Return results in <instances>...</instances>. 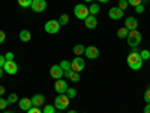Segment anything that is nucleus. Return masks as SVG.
I'll list each match as a JSON object with an SVG mask.
<instances>
[{
	"label": "nucleus",
	"mask_w": 150,
	"mask_h": 113,
	"mask_svg": "<svg viewBox=\"0 0 150 113\" xmlns=\"http://www.w3.org/2000/svg\"><path fill=\"white\" fill-rule=\"evenodd\" d=\"M30 8H32L33 12H36V14H41V12H44L47 9V2L45 0H33Z\"/></svg>",
	"instance_id": "8"
},
{
	"label": "nucleus",
	"mask_w": 150,
	"mask_h": 113,
	"mask_svg": "<svg viewBox=\"0 0 150 113\" xmlns=\"http://www.w3.org/2000/svg\"><path fill=\"white\" fill-rule=\"evenodd\" d=\"M84 26H86L87 29H95V27L98 26V20H96V17H95V15H89V17L84 20Z\"/></svg>",
	"instance_id": "16"
},
{
	"label": "nucleus",
	"mask_w": 150,
	"mask_h": 113,
	"mask_svg": "<svg viewBox=\"0 0 150 113\" xmlns=\"http://www.w3.org/2000/svg\"><path fill=\"white\" fill-rule=\"evenodd\" d=\"M2 75H3V68H0V79H2Z\"/></svg>",
	"instance_id": "41"
},
{
	"label": "nucleus",
	"mask_w": 150,
	"mask_h": 113,
	"mask_svg": "<svg viewBox=\"0 0 150 113\" xmlns=\"http://www.w3.org/2000/svg\"><path fill=\"white\" fill-rule=\"evenodd\" d=\"M18 106H20V109H21V110L27 112L29 109H32V107H33V104H32V98H21L20 101H18Z\"/></svg>",
	"instance_id": "15"
},
{
	"label": "nucleus",
	"mask_w": 150,
	"mask_h": 113,
	"mask_svg": "<svg viewBox=\"0 0 150 113\" xmlns=\"http://www.w3.org/2000/svg\"><path fill=\"white\" fill-rule=\"evenodd\" d=\"M42 113H56V107L54 106H44Z\"/></svg>",
	"instance_id": "27"
},
{
	"label": "nucleus",
	"mask_w": 150,
	"mask_h": 113,
	"mask_svg": "<svg viewBox=\"0 0 150 113\" xmlns=\"http://www.w3.org/2000/svg\"><path fill=\"white\" fill-rule=\"evenodd\" d=\"M60 23H59V20H50V21H47L45 23V26H44V29H45V32L47 33H50V35H54V33H57L59 30H60Z\"/></svg>",
	"instance_id": "5"
},
{
	"label": "nucleus",
	"mask_w": 150,
	"mask_h": 113,
	"mask_svg": "<svg viewBox=\"0 0 150 113\" xmlns=\"http://www.w3.org/2000/svg\"><path fill=\"white\" fill-rule=\"evenodd\" d=\"M5 39H6V33H5L3 30H0V44H3Z\"/></svg>",
	"instance_id": "35"
},
{
	"label": "nucleus",
	"mask_w": 150,
	"mask_h": 113,
	"mask_svg": "<svg viewBox=\"0 0 150 113\" xmlns=\"http://www.w3.org/2000/svg\"><path fill=\"white\" fill-rule=\"evenodd\" d=\"M72 51H74L75 56H81V54H84V51H86V47H84L83 44H77V45H74Z\"/></svg>",
	"instance_id": "18"
},
{
	"label": "nucleus",
	"mask_w": 150,
	"mask_h": 113,
	"mask_svg": "<svg viewBox=\"0 0 150 113\" xmlns=\"http://www.w3.org/2000/svg\"><path fill=\"white\" fill-rule=\"evenodd\" d=\"M123 12L125 11H122L119 6H116V8H111L108 11V15H110L111 20H122L123 18Z\"/></svg>",
	"instance_id": "11"
},
{
	"label": "nucleus",
	"mask_w": 150,
	"mask_h": 113,
	"mask_svg": "<svg viewBox=\"0 0 150 113\" xmlns=\"http://www.w3.org/2000/svg\"><path fill=\"white\" fill-rule=\"evenodd\" d=\"M56 113H62V112H56Z\"/></svg>",
	"instance_id": "46"
},
{
	"label": "nucleus",
	"mask_w": 150,
	"mask_h": 113,
	"mask_svg": "<svg viewBox=\"0 0 150 113\" xmlns=\"http://www.w3.org/2000/svg\"><path fill=\"white\" fill-rule=\"evenodd\" d=\"M84 54L87 56V59H98L99 57V48L98 47H95V45H89L86 48V51H84Z\"/></svg>",
	"instance_id": "10"
},
{
	"label": "nucleus",
	"mask_w": 150,
	"mask_h": 113,
	"mask_svg": "<svg viewBox=\"0 0 150 113\" xmlns=\"http://www.w3.org/2000/svg\"><path fill=\"white\" fill-rule=\"evenodd\" d=\"M143 2H149V0H143Z\"/></svg>",
	"instance_id": "45"
},
{
	"label": "nucleus",
	"mask_w": 150,
	"mask_h": 113,
	"mask_svg": "<svg viewBox=\"0 0 150 113\" xmlns=\"http://www.w3.org/2000/svg\"><path fill=\"white\" fill-rule=\"evenodd\" d=\"M69 89V86H68V82H65L63 79H59V80H56V83H54V91L59 94V95H62V94H66V91Z\"/></svg>",
	"instance_id": "7"
},
{
	"label": "nucleus",
	"mask_w": 150,
	"mask_h": 113,
	"mask_svg": "<svg viewBox=\"0 0 150 113\" xmlns=\"http://www.w3.org/2000/svg\"><path fill=\"white\" fill-rule=\"evenodd\" d=\"M5 64H6V59H5V56L0 54V68H3V67H5Z\"/></svg>",
	"instance_id": "37"
},
{
	"label": "nucleus",
	"mask_w": 150,
	"mask_h": 113,
	"mask_svg": "<svg viewBox=\"0 0 150 113\" xmlns=\"http://www.w3.org/2000/svg\"><path fill=\"white\" fill-rule=\"evenodd\" d=\"M71 82H74V83H77V82H80L81 80V77H80V72H75V71H71V74H69V77H68Z\"/></svg>",
	"instance_id": "20"
},
{
	"label": "nucleus",
	"mask_w": 150,
	"mask_h": 113,
	"mask_svg": "<svg viewBox=\"0 0 150 113\" xmlns=\"http://www.w3.org/2000/svg\"><path fill=\"white\" fill-rule=\"evenodd\" d=\"M84 2H87V3H92V2H93V0H84Z\"/></svg>",
	"instance_id": "43"
},
{
	"label": "nucleus",
	"mask_w": 150,
	"mask_h": 113,
	"mask_svg": "<svg viewBox=\"0 0 150 113\" xmlns=\"http://www.w3.org/2000/svg\"><path fill=\"white\" fill-rule=\"evenodd\" d=\"M128 33H129V30H128L126 27H120V29L117 30V38H119V39H126Z\"/></svg>",
	"instance_id": "19"
},
{
	"label": "nucleus",
	"mask_w": 150,
	"mask_h": 113,
	"mask_svg": "<svg viewBox=\"0 0 150 113\" xmlns=\"http://www.w3.org/2000/svg\"><path fill=\"white\" fill-rule=\"evenodd\" d=\"M3 113H12V112H3Z\"/></svg>",
	"instance_id": "44"
},
{
	"label": "nucleus",
	"mask_w": 150,
	"mask_h": 113,
	"mask_svg": "<svg viewBox=\"0 0 150 113\" xmlns=\"http://www.w3.org/2000/svg\"><path fill=\"white\" fill-rule=\"evenodd\" d=\"M98 2H99V3H108L110 0H98Z\"/></svg>",
	"instance_id": "40"
},
{
	"label": "nucleus",
	"mask_w": 150,
	"mask_h": 113,
	"mask_svg": "<svg viewBox=\"0 0 150 113\" xmlns=\"http://www.w3.org/2000/svg\"><path fill=\"white\" fill-rule=\"evenodd\" d=\"M20 39H21L23 42H29V41L32 39V33H30L29 30H26V29H23V30L20 32Z\"/></svg>",
	"instance_id": "17"
},
{
	"label": "nucleus",
	"mask_w": 150,
	"mask_h": 113,
	"mask_svg": "<svg viewBox=\"0 0 150 113\" xmlns=\"http://www.w3.org/2000/svg\"><path fill=\"white\" fill-rule=\"evenodd\" d=\"M5 59H6V60H14V53H12V51H8V53L5 54Z\"/></svg>",
	"instance_id": "34"
},
{
	"label": "nucleus",
	"mask_w": 150,
	"mask_h": 113,
	"mask_svg": "<svg viewBox=\"0 0 150 113\" xmlns=\"http://www.w3.org/2000/svg\"><path fill=\"white\" fill-rule=\"evenodd\" d=\"M119 8L122 9V11H125L128 8V0H119Z\"/></svg>",
	"instance_id": "30"
},
{
	"label": "nucleus",
	"mask_w": 150,
	"mask_h": 113,
	"mask_svg": "<svg viewBox=\"0 0 150 113\" xmlns=\"http://www.w3.org/2000/svg\"><path fill=\"white\" fill-rule=\"evenodd\" d=\"M50 75H51L54 80L63 79V69L60 68V65H53L51 69H50Z\"/></svg>",
	"instance_id": "12"
},
{
	"label": "nucleus",
	"mask_w": 150,
	"mask_h": 113,
	"mask_svg": "<svg viewBox=\"0 0 150 113\" xmlns=\"http://www.w3.org/2000/svg\"><path fill=\"white\" fill-rule=\"evenodd\" d=\"M3 71L9 75H14L18 72V65L15 64V60H6V64L3 67Z\"/></svg>",
	"instance_id": "9"
},
{
	"label": "nucleus",
	"mask_w": 150,
	"mask_h": 113,
	"mask_svg": "<svg viewBox=\"0 0 150 113\" xmlns=\"http://www.w3.org/2000/svg\"><path fill=\"white\" fill-rule=\"evenodd\" d=\"M135 11L138 12V14H143V12H144V6H143V3L138 5V6H135Z\"/></svg>",
	"instance_id": "36"
},
{
	"label": "nucleus",
	"mask_w": 150,
	"mask_h": 113,
	"mask_svg": "<svg viewBox=\"0 0 150 113\" xmlns=\"http://www.w3.org/2000/svg\"><path fill=\"white\" fill-rule=\"evenodd\" d=\"M59 65H60V68H62V69H63V72H65V71H68V69H72V68H71V62H69V60H62Z\"/></svg>",
	"instance_id": "23"
},
{
	"label": "nucleus",
	"mask_w": 150,
	"mask_h": 113,
	"mask_svg": "<svg viewBox=\"0 0 150 113\" xmlns=\"http://www.w3.org/2000/svg\"><path fill=\"white\" fill-rule=\"evenodd\" d=\"M6 99H8V103H9V104H15L17 101H20L17 94H9V97H8Z\"/></svg>",
	"instance_id": "24"
},
{
	"label": "nucleus",
	"mask_w": 150,
	"mask_h": 113,
	"mask_svg": "<svg viewBox=\"0 0 150 113\" xmlns=\"http://www.w3.org/2000/svg\"><path fill=\"white\" fill-rule=\"evenodd\" d=\"M144 113H150V104L149 103H146V106H144Z\"/></svg>",
	"instance_id": "38"
},
{
	"label": "nucleus",
	"mask_w": 150,
	"mask_h": 113,
	"mask_svg": "<svg viewBox=\"0 0 150 113\" xmlns=\"http://www.w3.org/2000/svg\"><path fill=\"white\" fill-rule=\"evenodd\" d=\"M126 60H128V65H129L131 69L138 71V69H141V67H143V59H141V56H140V51L137 50V47L128 54V59H126Z\"/></svg>",
	"instance_id": "1"
},
{
	"label": "nucleus",
	"mask_w": 150,
	"mask_h": 113,
	"mask_svg": "<svg viewBox=\"0 0 150 113\" xmlns=\"http://www.w3.org/2000/svg\"><path fill=\"white\" fill-rule=\"evenodd\" d=\"M74 14H75V17H77L78 20H86L87 17L90 15V12H89V8H87L84 3H78V5H75V8H74Z\"/></svg>",
	"instance_id": "3"
},
{
	"label": "nucleus",
	"mask_w": 150,
	"mask_h": 113,
	"mask_svg": "<svg viewBox=\"0 0 150 113\" xmlns=\"http://www.w3.org/2000/svg\"><path fill=\"white\" fill-rule=\"evenodd\" d=\"M59 23H60V26H66V24L69 23V15L68 14H62L60 18H59Z\"/></svg>",
	"instance_id": "22"
},
{
	"label": "nucleus",
	"mask_w": 150,
	"mask_h": 113,
	"mask_svg": "<svg viewBox=\"0 0 150 113\" xmlns=\"http://www.w3.org/2000/svg\"><path fill=\"white\" fill-rule=\"evenodd\" d=\"M32 104H33V107H39V109H41V107L45 104V97L41 95V94L33 95V97H32Z\"/></svg>",
	"instance_id": "13"
},
{
	"label": "nucleus",
	"mask_w": 150,
	"mask_h": 113,
	"mask_svg": "<svg viewBox=\"0 0 150 113\" xmlns=\"http://www.w3.org/2000/svg\"><path fill=\"white\" fill-rule=\"evenodd\" d=\"M66 97L71 99V98H75V97H77V91H75V89H72V87H69V89L66 91Z\"/></svg>",
	"instance_id": "28"
},
{
	"label": "nucleus",
	"mask_w": 150,
	"mask_h": 113,
	"mask_svg": "<svg viewBox=\"0 0 150 113\" xmlns=\"http://www.w3.org/2000/svg\"><path fill=\"white\" fill-rule=\"evenodd\" d=\"M8 99H5L3 97H0V110H5L6 107H8Z\"/></svg>",
	"instance_id": "29"
},
{
	"label": "nucleus",
	"mask_w": 150,
	"mask_h": 113,
	"mask_svg": "<svg viewBox=\"0 0 150 113\" xmlns=\"http://www.w3.org/2000/svg\"><path fill=\"white\" fill-rule=\"evenodd\" d=\"M125 27H126L128 30H137L138 21H137V18H134V17H128L126 20H125Z\"/></svg>",
	"instance_id": "14"
},
{
	"label": "nucleus",
	"mask_w": 150,
	"mask_h": 113,
	"mask_svg": "<svg viewBox=\"0 0 150 113\" xmlns=\"http://www.w3.org/2000/svg\"><path fill=\"white\" fill-rule=\"evenodd\" d=\"M144 101L150 104V87H149V89L144 92Z\"/></svg>",
	"instance_id": "32"
},
{
	"label": "nucleus",
	"mask_w": 150,
	"mask_h": 113,
	"mask_svg": "<svg viewBox=\"0 0 150 113\" xmlns=\"http://www.w3.org/2000/svg\"><path fill=\"white\" fill-rule=\"evenodd\" d=\"M3 94H5V87L0 86V97H3Z\"/></svg>",
	"instance_id": "39"
},
{
	"label": "nucleus",
	"mask_w": 150,
	"mask_h": 113,
	"mask_svg": "<svg viewBox=\"0 0 150 113\" xmlns=\"http://www.w3.org/2000/svg\"><path fill=\"white\" fill-rule=\"evenodd\" d=\"M99 11H101V8H99V5H98V3H92V5H90V8H89L90 15H96Z\"/></svg>",
	"instance_id": "21"
},
{
	"label": "nucleus",
	"mask_w": 150,
	"mask_h": 113,
	"mask_svg": "<svg viewBox=\"0 0 150 113\" xmlns=\"http://www.w3.org/2000/svg\"><path fill=\"white\" fill-rule=\"evenodd\" d=\"M54 107L57 110H65L69 107V98L66 97V94H62V95H57L56 99H54Z\"/></svg>",
	"instance_id": "4"
},
{
	"label": "nucleus",
	"mask_w": 150,
	"mask_h": 113,
	"mask_svg": "<svg viewBox=\"0 0 150 113\" xmlns=\"http://www.w3.org/2000/svg\"><path fill=\"white\" fill-rule=\"evenodd\" d=\"M84 65H86V62H84V59L80 57V56H75L74 60L71 62V68H72V71H75V72H81V71L84 69Z\"/></svg>",
	"instance_id": "6"
},
{
	"label": "nucleus",
	"mask_w": 150,
	"mask_h": 113,
	"mask_svg": "<svg viewBox=\"0 0 150 113\" xmlns=\"http://www.w3.org/2000/svg\"><path fill=\"white\" fill-rule=\"evenodd\" d=\"M68 113H78V112H75V110H68Z\"/></svg>",
	"instance_id": "42"
},
{
	"label": "nucleus",
	"mask_w": 150,
	"mask_h": 113,
	"mask_svg": "<svg viewBox=\"0 0 150 113\" xmlns=\"http://www.w3.org/2000/svg\"><path fill=\"white\" fill-rule=\"evenodd\" d=\"M140 56H141L143 60H149V59H150V51H149V50H141Z\"/></svg>",
	"instance_id": "26"
},
{
	"label": "nucleus",
	"mask_w": 150,
	"mask_h": 113,
	"mask_svg": "<svg viewBox=\"0 0 150 113\" xmlns=\"http://www.w3.org/2000/svg\"><path fill=\"white\" fill-rule=\"evenodd\" d=\"M17 2H18V5H20L21 8H30L33 0H17Z\"/></svg>",
	"instance_id": "25"
},
{
	"label": "nucleus",
	"mask_w": 150,
	"mask_h": 113,
	"mask_svg": "<svg viewBox=\"0 0 150 113\" xmlns=\"http://www.w3.org/2000/svg\"><path fill=\"white\" fill-rule=\"evenodd\" d=\"M141 39H143V36H141V33H140L138 30H129L128 38H126V41H128V45H129V47H132V48L138 47L140 42H141Z\"/></svg>",
	"instance_id": "2"
},
{
	"label": "nucleus",
	"mask_w": 150,
	"mask_h": 113,
	"mask_svg": "<svg viewBox=\"0 0 150 113\" xmlns=\"http://www.w3.org/2000/svg\"><path fill=\"white\" fill-rule=\"evenodd\" d=\"M143 3V0H128V5H131V6H138V5H141Z\"/></svg>",
	"instance_id": "31"
},
{
	"label": "nucleus",
	"mask_w": 150,
	"mask_h": 113,
	"mask_svg": "<svg viewBox=\"0 0 150 113\" xmlns=\"http://www.w3.org/2000/svg\"><path fill=\"white\" fill-rule=\"evenodd\" d=\"M27 113H42V110L39 107H32V109L27 110Z\"/></svg>",
	"instance_id": "33"
}]
</instances>
